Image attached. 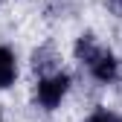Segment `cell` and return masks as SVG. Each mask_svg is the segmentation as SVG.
I'll list each match as a JSON object with an SVG mask.
<instances>
[{
  "label": "cell",
  "instance_id": "7a4b0ae2",
  "mask_svg": "<svg viewBox=\"0 0 122 122\" xmlns=\"http://www.w3.org/2000/svg\"><path fill=\"white\" fill-rule=\"evenodd\" d=\"M90 73H93V79L96 81H105V84H108V81H113L116 79V58L111 55V52H99L93 61H90Z\"/></svg>",
  "mask_w": 122,
  "mask_h": 122
},
{
  "label": "cell",
  "instance_id": "52a82bcc",
  "mask_svg": "<svg viewBox=\"0 0 122 122\" xmlns=\"http://www.w3.org/2000/svg\"><path fill=\"white\" fill-rule=\"evenodd\" d=\"M0 122H3V116H0Z\"/></svg>",
  "mask_w": 122,
  "mask_h": 122
},
{
  "label": "cell",
  "instance_id": "8992f818",
  "mask_svg": "<svg viewBox=\"0 0 122 122\" xmlns=\"http://www.w3.org/2000/svg\"><path fill=\"white\" fill-rule=\"evenodd\" d=\"M87 122H119V119H116L113 113H108V111H96V113L90 116Z\"/></svg>",
  "mask_w": 122,
  "mask_h": 122
},
{
  "label": "cell",
  "instance_id": "277c9868",
  "mask_svg": "<svg viewBox=\"0 0 122 122\" xmlns=\"http://www.w3.org/2000/svg\"><path fill=\"white\" fill-rule=\"evenodd\" d=\"M15 55L6 50V47H0V87H9L15 81Z\"/></svg>",
  "mask_w": 122,
  "mask_h": 122
},
{
  "label": "cell",
  "instance_id": "5b68a950",
  "mask_svg": "<svg viewBox=\"0 0 122 122\" xmlns=\"http://www.w3.org/2000/svg\"><path fill=\"white\" fill-rule=\"evenodd\" d=\"M99 52H102V50L96 47V41L90 38V35H81L79 41H76V58H79V61H87V64H90Z\"/></svg>",
  "mask_w": 122,
  "mask_h": 122
},
{
  "label": "cell",
  "instance_id": "ba28073f",
  "mask_svg": "<svg viewBox=\"0 0 122 122\" xmlns=\"http://www.w3.org/2000/svg\"><path fill=\"white\" fill-rule=\"evenodd\" d=\"M119 3H122V0H119Z\"/></svg>",
  "mask_w": 122,
  "mask_h": 122
},
{
  "label": "cell",
  "instance_id": "3957f363",
  "mask_svg": "<svg viewBox=\"0 0 122 122\" xmlns=\"http://www.w3.org/2000/svg\"><path fill=\"white\" fill-rule=\"evenodd\" d=\"M55 64H58V55H55L52 47H41V50H35V55H32V67H35L38 73H50V70H55Z\"/></svg>",
  "mask_w": 122,
  "mask_h": 122
},
{
  "label": "cell",
  "instance_id": "6da1fadb",
  "mask_svg": "<svg viewBox=\"0 0 122 122\" xmlns=\"http://www.w3.org/2000/svg\"><path fill=\"white\" fill-rule=\"evenodd\" d=\"M67 87H70V79H67L64 73L47 76V79L38 84V102H41L47 111H52V108H58V105H61V99H64V93H67Z\"/></svg>",
  "mask_w": 122,
  "mask_h": 122
}]
</instances>
